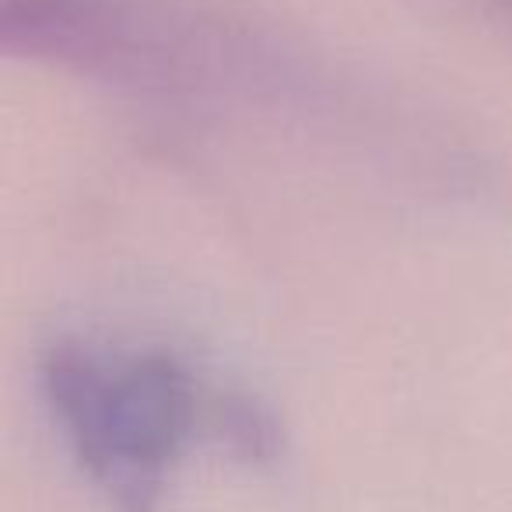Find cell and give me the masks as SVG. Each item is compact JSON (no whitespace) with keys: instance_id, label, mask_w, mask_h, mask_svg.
I'll use <instances>...</instances> for the list:
<instances>
[{"instance_id":"6da1fadb","label":"cell","mask_w":512,"mask_h":512,"mask_svg":"<svg viewBox=\"0 0 512 512\" xmlns=\"http://www.w3.org/2000/svg\"><path fill=\"white\" fill-rule=\"evenodd\" d=\"M43 393L81 467L120 512H151L197 425V383L165 351L60 341Z\"/></svg>"}]
</instances>
